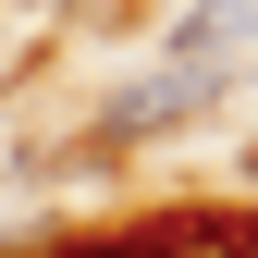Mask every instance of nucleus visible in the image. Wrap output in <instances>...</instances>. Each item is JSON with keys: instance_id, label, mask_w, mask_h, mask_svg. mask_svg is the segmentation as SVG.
Returning a JSON list of instances; mask_svg holds the SVG:
<instances>
[{"instance_id": "obj_4", "label": "nucleus", "mask_w": 258, "mask_h": 258, "mask_svg": "<svg viewBox=\"0 0 258 258\" xmlns=\"http://www.w3.org/2000/svg\"><path fill=\"white\" fill-rule=\"evenodd\" d=\"M234 258H258V209H234Z\"/></svg>"}, {"instance_id": "obj_2", "label": "nucleus", "mask_w": 258, "mask_h": 258, "mask_svg": "<svg viewBox=\"0 0 258 258\" xmlns=\"http://www.w3.org/2000/svg\"><path fill=\"white\" fill-rule=\"evenodd\" d=\"M246 49H258V0H197L172 25V61H209V74H234Z\"/></svg>"}, {"instance_id": "obj_3", "label": "nucleus", "mask_w": 258, "mask_h": 258, "mask_svg": "<svg viewBox=\"0 0 258 258\" xmlns=\"http://www.w3.org/2000/svg\"><path fill=\"white\" fill-rule=\"evenodd\" d=\"M25 258H123L111 234H61V246H25Z\"/></svg>"}, {"instance_id": "obj_1", "label": "nucleus", "mask_w": 258, "mask_h": 258, "mask_svg": "<svg viewBox=\"0 0 258 258\" xmlns=\"http://www.w3.org/2000/svg\"><path fill=\"white\" fill-rule=\"evenodd\" d=\"M209 99H221L209 61H148L136 86H111V99H99V123H86V136H99V148H148V136H172V123H197Z\"/></svg>"}]
</instances>
